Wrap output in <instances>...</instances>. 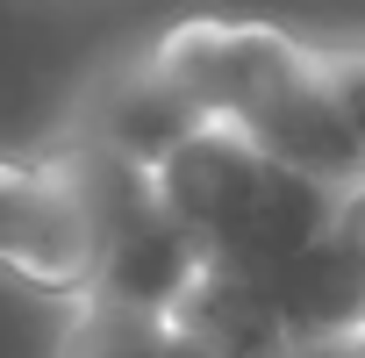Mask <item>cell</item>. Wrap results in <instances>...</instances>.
<instances>
[{
    "mask_svg": "<svg viewBox=\"0 0 365 358\" xmlns=\"http://www.w3.org/2000/svg\"><path fill=\"white\" fill-rule=\"evenodd\" d=\"M143 58L208 129L251 143L258 158L315 187H365V143L344 129L322 79V51L308 36L258 15H179L143 44Z\"/></svg>",
    "mask_w": 365,
    "mask_h": 358,
    "instance_id": "1",
    "label": "cell"
},
{
    "mask_svg": "<svg viewBox=\"0 0 365 358\" xmlns=\"http://www.w3.org/2000/svg\"><path fill=\"white\" fill-rule=\"evenodd\" d=\"M150 187H158L165 215L187 230V244L201 251V265L230 272V280L279 272L287 258H301L308 244H322L336 230L344 201H351L336 187H315V179L258 158L251 143H237L222 129L187 136L150 172Z\"/></svg>",
    "mask_w": 365,
    "mask_h": 358,
    "instance_id": "2",
    "label": "cell"
},
{
    "mask_svg": "<svg viewBox=\"0 0 365 358\" xmlns=\"http://www.w3.org/2000/svg\"><path fill=\"white\" fill-rule=\"evenodd\" d=\"M0 280L72 308L101 294V223L51 136L22 158L0 150Z\"/></svg>",
    "mask_w": 365,
    "mask_h": 358,
    "instance_id": "3",
    "label": "cell"
},
{
    "mask_svg": "<svg viewBox=\"0 0 365 358\" xmlns=\"http://www.w3.org/2000/svg\"><path fill=\"white\" fill-rule=\"evenodd\" d=\"M208 122L179 101L158 72H150V58L136 51V58H122V65H108L79 101H72V115H65V136H79V143H101V150H115L122 165H136V172H158L187 136H201Z\"/></svg>",
    "mask_w": 365,
    "mask_h": 358,
    "instance_id": "4",
    "label": "cell"
},
{
    "mask_svg": "<svg viewBox=\"0 0 365 358\" xmlns=\"http://www.w3.org/2000/svg\"><path fill=\"white\" fill-rule=\"evenodd\" d=\"M58 358H208V351L187 329H172L165 315H150V308H129V301L93 294V301L72 308Z\"/></svg>",
    "mask_w": 365,
    "mask_h": 358,
    "instance_id": "5",
    "label": "cell"
},
{
    "mask_svg": "<svg viewBox=\"0 0 365 358\" xmlns=\"http://www.w3.org/2000/svg\"><path fill=\"white\" fill-rule=\"evenodd\" d=\"M322 51V79H329V101L344 115V129L365 143V36L358 44H315Z\"/></svg>",
    "mask_w": 365,
    "mask_h": 358,
    "instance_id": "6",
    "label": "cell"
},
{
    "mask_svg": "<svg viewBox=\"0 0 365 358\" xmlns=\"http://www.w3.org/2000/svg\"><path fill=\"white\" fill-rule=\"evenodd\" d=\"M294 358H351V344H315V351H294Z\"/></svg>",
    "mask_w": 365,
    "mask_h": 358,
    "instance_id": "7",
    "label": "cell"
},
{
    "mask_svg": "<svg viewBox=\"0 0 365 358\" xmlns=\"http://www.w3.org/2000/svg\"><path fill=\"white\" fill-rule=\"evenodd\" d=\"M351 358H365V329H358V337H351Z\"/></svg>",
    "mask_w": 365,
    "mask_h": 358,
    "instance_id": "8",
    "label": "cell"
}]
</instances>
